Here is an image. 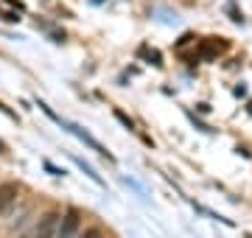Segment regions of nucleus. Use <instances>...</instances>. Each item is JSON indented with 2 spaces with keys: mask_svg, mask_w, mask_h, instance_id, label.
Masks as SVG:
<instances>
[{
  "mask_svg": "<svg viewBox=\"0 0 252 238\" xmlns=\"http://www.w3.org/2000/svg\"><path fill=\"white\" fill-rule=\"evenodd\" d=\"M17 196H20L17 182H3L0 185V216H6V213L17 205Z\"/></svg>",
  "mask_w": 252,
  "mask_h": 238,
  "instance_id": "obj_3",
  "label": "nucleus"
},
{
  "mask_svg": "<svg viewBox=\"0 0 252 238\" xmlns=\"http://www.w3.org/2000/svg\"><path fill=\"white\" fill-rule=\"evenodd\" d=\"M0 112H3V115H9V118H17V115H14V112H11L9 107H6V104H0Z\"/></svg>",
  "mask_w": 252,
  "mask_h": 238,
  "instance_id": "obj_8",
  "label": "nucleus"
},
{
  "mask_svg": "<svg viewBox=\"0 0 252 238\" xmlns=\"http://www.w3.org/2000/svg\"><path fill=\"white\" fill-rule=\"evenodd\" d=\"M59 213H45L42 219H39V224L34 227V236L31 238H54L56 236V227H59Z\"/></svg>",
  "mask_w": 252,
  "mask_h": 238,
  "instance_id": "obj_2",
  "label": "nucleus"
},
{
  "mask_svg": "<svg viewBox=\"0 0 252 238\" xmlns=\"http://www.w3.org/2000/svg\"><path fill=\"white\" fill-rule=\"evenodd\" d=\"M140 56H146V59H149V62L152 64H157V67H162V56H160V51H149V48H140Z\"/></svg>",
  "mask_w": 252,
  "mask_h": 238,
  "instance_id": "obj_5",
  "label": "nucleus"
},
{
  "mask_svg": "<svg viewBox=\"0 0 252 238\" xmlns=\"http://www.w3.org/2000/svg\"><path fill=\"white\" fill-rule=\"evenodd\" d=\"M112 115H115V118L121 120V123H124L126 129H135V123H132V118H129L126 112H121V110H112Z\"/></svg>",
  "mask_w": 252,
  "mask_h": 238,
  "instance_id": "obj_6",
  "label": "nucleus"
},
{
  "mask_svg": "<svg viewBox=\"0 0 252 238\" xmlns=\"http://www.w3.org/2000/svg\"><path fill=\"white\" fill-rule=\"evenodd\" d=\"M79 230H81V216H79V210H67L59 219V227H56V236L54 238H76L79 236Z\"/></svg>",
  "mask_w": 252,
  "mask_h": 238,
  "instance_id": "obj_1",
  "label": "nucleus"
},
{
  "mask_svg": "<svg viewBox=\"0 0 252 238\" xmlns=\"http://www.w3.org/2000/svg\"><path fill=\"white\" fill-rule=\"evenodd\" d=\"M227 48V42H205V45H202V56H207V59H210V56H216V54H221V51H224Z\"/></svg>",
  "mask_w": 252,
  "mask_h": 238,
  "instance_id": "obj_4",
  "label": "nucleus"
},
{
  "mask_svg": "<svg viewBox=\"0 0 252 238\" xmlns=\"http://www.w3.org/2000/svg\"><path fill=\"white\" fill-rule=\"evenodd\" d=\"M81 238H104V233H101V230H95V227H93V230H87V233H84V236H81Z\"/></svg>",
  "mask_w": 252,
  "mask_h": 238,
  "instance_id": "obj_7",
  "label": "nucleus"
},
{
  "mask_svg": "<svg viewBox=\"0 0 252 238\" xmlns=\"http://www.w3.org/2000/svg\"><path fill=\"white\" fill-rule=\"evenodd\" d=\"M93 3H101V0H93Z\"/></svg>",
  "mask_w": 252,
  "mask_h": 238,
  "instance_id": "obj_9",
  "label": "nucleus"
}]
</instances>
